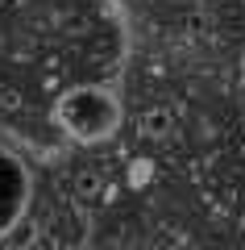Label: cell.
<instances>
[{"label": "cell", "instance_id": "6da1fadb", "mask_svg": "<svg viewBox=\"0 0 245 250\" xmlns=\"http://www.w3.org/2000/svg\"><path fill=\"white\" fill-rule=\"evenodd\" d=\"M54 125L79 146H96V142H108V138L121 129V100H116L113 88L104 83H75L67 88L50 108Z\"/></svg>", "mask_w": 245, "mask_h": 250}, {"label": "cell", "instance_id": "7a4b0ae2", "mask_svg": "<svg viewBox=\"0 0 245 250\" xmlns=\"http://www.w3.org/2000/svg\"><path fill=\"white\" fill-rule=\"evenodd\" d=\"M29 200H34V175H29V163L13 150L9 142H0V242L21 225Z\"/></svg>", "mask_w": 245, "mask_h": 250}]
</instances>
